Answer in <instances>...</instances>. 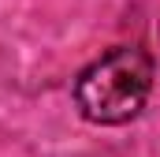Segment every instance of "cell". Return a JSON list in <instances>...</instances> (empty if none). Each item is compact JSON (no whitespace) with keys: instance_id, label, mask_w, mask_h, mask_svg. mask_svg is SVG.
Returning <instances> with one entry per match:
<instances>
[{"instance_id":"1","label":"cell","mask_w":160,"mask_h":157,"mask_svg":"<svg viewBox=\"0 0 160 157\" xmlns=\"http://www.w3.org/2000/svg\"><path fill=\"white\" fill-rule=\"evenodd\" d=\"M153 90V56L138 45H119L93 60L75 82V105L89 123L134 120Z\"/></svg>"}]
</instances>
